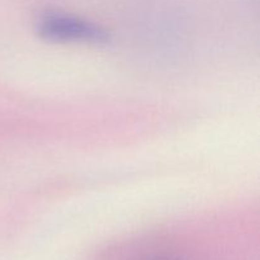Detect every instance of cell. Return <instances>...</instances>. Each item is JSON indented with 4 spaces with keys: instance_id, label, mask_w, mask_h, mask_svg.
<instances>
[{
    "instance_id": "cell-1",
    "label": "cell",
    "mask_w": 260,
    "mask_h": 260,
    "mask_svg": "<svg viewBox=\"0 0 260 260\" xmlns=\"http://www.w3.org/2000/svg\"><path fill=\"white\" fill-rule=\"evenodd\" d=\"M37 29L42 38L58 43L101 46L109 40V35L101 25L62 12H46L38 19Z\"/></svg>"
}]
</instances>
